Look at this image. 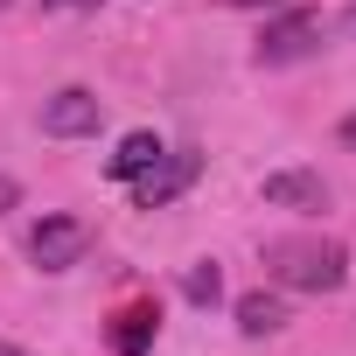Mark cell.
Here are the masks:
<instances>
[{
    "mask_svg": "<svg viewBox=\"0 0 356 356\" xmlns=\"http://www.w3.org/2000/svg\"><path fill=\"white\" fill-rule=\"evenodd\" d=\"M266 280L286 286V293H335L349 280V252L335 238H314V231H293V238H273L266 245Z\"/></svg>",
    "mask_w": 356,
    "mask_h": 356,
    "instance_id": "6da1fadb",
    "label": "cell"
},
{
    "mask_svg": "<svg viewBox=\"0 0 356 356\" xmlns=\"http://www.w3.org/2000/svg\"><path fill=\"white\" fill-rule=\"evenodd\" d=\"M328 42V15L321 8H293V15H280L266 35H259V63H300V56H314Z\"/></svg>",
    "mask_w": 356,
    "mask_h": 356,
    "instance_id": "7a4b0ae2",
    "label": "cell"
},
{
    "mask_svg": "<svg viewBox=\"0 0 356 356\" xmlns=\"http://www.w3.org/2000/svg\"><path fill=\"white\" fill-rule=\"evenodd\" d=\"M84 252H91V224H84V217H42V224L29 231V259H35L42 273H70Z\"/></svg>",
    "mask_w": 356,
    "mask_h": 356,
    "instance_id": "3957f363",
    "label": "cell"
},
{
    "mask_svg": "<svg viewBox=\"0 0 356 356\" xmlns=\"http://www.w3.org/2000/svg\"><path fill=\"white\" fill-rule=\"evenodd\" d=\"M196 168H203V161H196L189 147H168V154H161L147 175H133L126 189H133V203H140V210H168L175 196H182V189L196 182Z\"/></svg>",
    "mask_w": 356,
    "mask_h": 356,
    "instance_id": "277c9868",
    "label": "cell"
},
{
    "mask_svg": "<svg viewBox=\"0 0 356 356\" xmlns=\"http://www.w3.org/2000/svg\"><path fill=\"white\" fill-rule=\"evenodd\" d=\"M98 126H105V98L84 91V84H63V91L42 105V133H49V140H84V133H98Z\"/></svg>",
    "mask_w": 356,
    "mask_h": 356,
    "instance_id": "5b68a950",
    "label": "cell"
},
{
    "mask_svg": "<svg viewBox=\"0 0 356 356\" xmlns=\"http://www.w3.org/2000/svg\"><path fill=\"white\" fill-rule=\"evenodd\" d=\"M273 210H328V182L321 175H307V168H280V175H266V189H259Z\"/></svg>",
    "mask_w": 356,
    "mask_h": 356,
    "instance_id": "8992f818",
    "label": "cell"
},
{
    "mask_svg": "<svg viewBox=\"0 0 356 356\" xmlns=\"http://www.w3.org/2000/svg\"><path fill=\"white\" fill-rule=\"evenodd\" d=\"M154 328H161L154 307H119V314H112V349H119V356H147V349H154Z\"/></svg>",
    "mask_w": 356,
    "mask_h": 356,
    "instance_id": "52a82bcc",
    "label": "cell"
},
{
    "mask_svg": "<svg viewBox=\"0 0 356 356\" xmlns=\"http://www.w3.org/2000/svg\"><path fill=\"white\" fill-rule=\"evenodd\" d=\"M238 328H245V335H280V328H286V300L266 293V286H259V293H238Z\"/></svg>",
    "mask_w": 356,
    "mask_h": 356,
    "instance_id": "ba28073f",
    "label": "cell"
},
{
    "mask_svg": "<svg viewBox=\"0 0 356 356\" xmlns=\"http://www.w3.org/2000/svg\"><path fill=\"white\" fill-rule=\"evenodd\" d=\"M161 154H168V147H161L154 133H126V140H119V154H112L105 168H112V182H133V175H147Z\"/></svg>",
    "mask_w": 356,
    "mask_h": 356,
    "instance_id": "9c48e42d",
    "label": "cell"
},
{
    "mask_svg": "<svg viewBox=\"0 0 356 356\" xmlns=\"http://www.w3.org/2000/svg\"><path fill=\"white\" fill-rule=\"evenodd\" d=\"M182 293H189L196 307H210V300L224 293V273H217V259H203V266H189V280H182Z\"/></svg>",
    "mask_w": 356,
    "mask_h": 356,
    "instance_id": "30bf717a",
    "label": "cell"
},
{
    "mask_svg": "<svg viewBox=\"0 0 356 356\" xmlns=\"http://www.w3.org/2000/svg\"><path fill=\"white\" fill-rule=\"evenodd\" d=\"M22 203V182H15V175H0V210H15Z\"/></svg>",
    "mask_w": 356,
    "mask_h": 356,
    "instance_id": "8fae6325",
    "label": "cell"
},
{
    "mask_svg": "<svg viewBox=\"0 0 356 356\" xmlns=\"http://www.w3.org/2000/svg\"><path fill=\"white\" fill-rule=\"evenodd\" d=\"M342 35H356V0H349V8H342V22H335Z\"/></svg>",
    "mask_w": 356,
    "mask_h": 356,
    "instance_id": "7c38bea8",
    "label": "cell"
},
{
    "mask_svg": "<svg viewBox=\"0 0 356 356\" xmlns=\"http://www.w3.org/2000/svg\"><path fill=\"white\" fill-rule=\"evenodd\" d=\"M49 8H77V15H84V8H98V0H49Z\"/></svg>",
    "mask_w": 356,
    "mask_h": 356,
    "instance_id": "4fadbf2b",
    "label": "cell"
},
{
    "mask_svg": "<svg viewBox=\"0 0 356 356\" xmlns=\"http://www.w3.org/2000/svg\"><path fill=\"white\" fill-rule=\"evenodd\" d=\"M342 140H349V147H356V112H349V119H342Z\"/></svg>",
    "mask_w": 356,
    "mask_h": 356,
    "instance_id": "5bb4252c",
    "label": "cell"
},
{
    "mask_svg": "<svg viewBox=\"0 0 356 356\" xmlns=\"http://www.w3.org/2000/svg\"><path fill=\"white\" fill-rule=\"evenodd\" d=\"M224 8H273V0H224Z\"/></svg>",
    "mask_w": 356,
    "mask_h": 356,
    "instance_id": "9a60e30c",
    "label": "cell"
},
{
    "mask_svg": "<svg viewBox=\"0 0 356 356\" xmlns=\"http://www.w3.org/2000/svg\"><path fill=\"white\" fill-rule=\"evenodd\" d=\"M0 356H35V349H15V342H0Z\"/></svg>",
    "mask_w": 356,
    "mask_h": 356,
    "instance_id": "2e32d148",
    "label": "cell"
},
{
    "mask_svg": "<svg viewBox=\"0 0 356 356\" xmlns=\"http://www.w3.org/2000/svg\"><path fill=\"white\" fill-rule=\"evenodd\" d=\"M0 8H8V0H0Z\"/></svg>",
    "mask_w": 356,
    "mask_h": 356,
    "instance_id": "e0dca14e",
    "label": "cell"
}]
</instances>
